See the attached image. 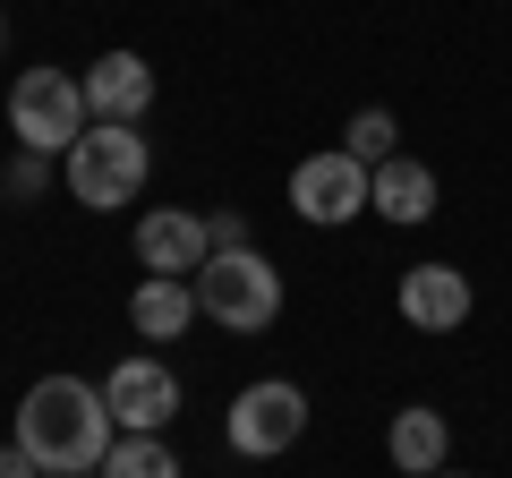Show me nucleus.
I'll list each match as a JSON object with an SVG mask.
<instances>
[{"label": "nucleus", "instance_id": "nucleus-1", "mask_svg": "<svg viewBox=\"0 0 512 478\" xmlns=\"http://www.w3.org/2000/svg\"><path fill=\"white\" fill-rule=\"evenodd\" d=\"M111 436H120V419H111L103 385H86V376H43L18 402V444L35 453V470H52V478L103 470Z\"/></svg>", "mask_w": 512, "mask_h": 478}, {"label": "nucleus", "instance_id": "nucleus-2", "mask_svg": "<svg viewBox=\"0 0 512 478\" xmlns=\"http://www.w3.org/2000/svg\"><path fill=\"white\" fill-rule=\"evenodd\" d=\"M69 197L86 214H111V205H137V188L154 180V146L137 137V120H94L69 154Z\"/></svg>", "mask_w": 512, "mask_h": 478}, {"label": "nucleus", "instance_id": "nucleus-3", "mask_svg": "<svg viewBox=\"0 0 512 478\" xmlns=\"http://www.w3.org/2000/svg\"><path fill=\"white\" fill-rule=\"evenodd\" d=\"M188 282H197V308L214 316V325H231V333H265L282 316V274L256 257V248H214Z\"/></svg>", "mask_w": 512, "mask_h": 478}, {"label": "nucleus", "instance_id": "nucleus-4", "mask_svg": "<svg viewBox=\"0 0 512 478\" xmlns=\"http://www.w3.org/2000/svg\"><path fill=\"white\" fill-rule=\"evenodd\" d=\"M86 86H77L69 69H18V86H9V129H18V146L35 154H69L77 137H86Z\"/></svg>", "mask_w": 512, "mask_h": 478}, {"label": "nucleus", "instance_id": "nucleus-5", "mask_svg": "<svg viewBox=\"0 0 512 478\" xmlns=\"http://www.w3.org/2000/svg\"><path fill=\"white\" fill-rule=\"evenodd\" d=\"M367 205H376V163H359L350 146L308 154V163L291 171V214H299V222H316V231H333V222L367 214Z\"/></svg>", "mask_w": 512, "mask_h": 478}, {"label": "nucleus", "instance_id": "nucleus-6", "mask_svg": "<svg viewBox=\"0 0 512 478\" xmlns=\"http://www.w3.org/2000/svg\"><path fill=\"white\" fill-rule=\"evenodd\" d=\"M299 436H308V393H299L291 376H265V385H248L231 402V453L274 461V453H291Z\"/></svg>", "mask_w": 512, "mask_h": 478}, {"label": "nucleus", "instance_id": "nucleus-7", "mask_svg": "<svg viewBox=\"0 0 512 478\" xmlns=\"http://www.w3.org/2000/svg\"><path fill=\"white\" fill-rule=\"evenodd\" d=\"M103 402H111V419H120L128 436H163V427L180 419V376H171L163 359H120V368L103 376Z\"/></svg>", "mask_w": 512, "mask_h": 478}, {"label": "nucleus", "instance_id": "nucleus-8", "mask_svg": "<svg viewBox=\"0 0 512 478\" xmlns=\"http://www.w3.org/2000/svg\"><path fill=\"white\" fill-rule=\"evenodd\" d=\"M205 257H214V231H205V214L154 205V214L137 222V265H146V274H197Z\"/></svg>", "mask_w": 512, "mask_h": 478}, {"label": "nucleus", "instance_id": "nucleus-9", "mask_svg": "<svg viewBox=\"0 0 512 478\" xmlns=\"http://www.w3.org/2000/svg\"><path fill=\"white\" fill-rule=\"evenodd\" d=\"M402 316L419 333H453V325H470V274L461 265H410L402 274Z\"/></svg>", "mask_w": 512, "mask_h": 478}, {"label": "nucleus", "instance_id": "nucleus-10", "mask_svg": "<svg viewBox=\"0 0 512 478\" xmlns=\"http://www.w3.org/2000/svg\"><path fill=\"white\" fill-rule=\"evenodd\" d=\"M146 103H154L146 52H103V60L86 69V111H94V120H137Z\"/></svg>", "mask_w": 512, "mask_h": 478}, {"label": "nucleus", "instance_id": "nucleus-11", "mask_svg": "<svg viewBox=\"0 0 512 478\" xmlns=\"http://www.w3.org/2000/svg\"><path fill=\"white\" fill-rule=\"evenodd\" d=\"M188 316H205L188 274H146V282H137V299H128V325L146 333V342H180Z\"/></svg>", "mask_w": 512, "mask_h": 478}, {"label": "nucleus", "instance_id": "nucleus-12", "mask_svg": "<svg viewBox=\"0 0 512 478\" xmlns=\"http://www.w3.org/2000/svg\"><path fill=\"white\" fill-rule=\"evenodd\" d=\"M384 453H393V470H402V478L444 470V453H453V427H444V410H427V402L393 410V436H384Z\"/></svg>", "mask_w": 512, "mask_h": 478}, {"label": "nucleus", "instance_id": "nucleus-13", "mask_svg": "<svg viewBox=\"0 0 512 478\" xmlns=\"http://www.w3.org/2000/svg\"><path fill=\"white\" fill-rule=\"evenodd\" d=\"M376 214L384 222H427V214H436V171L410 163V154L376 163Z\"/></svg>", "mask_w": 512, "mask_h": 478}, {"label": "nucleus", "instance_id": "nucleus-14", "mask_svg": "<svg viewBox=\"0 0 512 478\" xmlns=\"http://www.w3.org/2000/svg\"><path fill=\"white\" fill-rule=\"evenodd\" d=\"M103 478H180V461H171V444L163 436H111V453H103Z\"/></svg>", "mask_w": 512, "mask_h": 478}, {"label": "nucleus", "instance_id": "nucleus-15", "mask_svg": "<svg viewBox=\"0 0 512 478\" xmlns=\"http://www.w3.org/2000/svg\"><path fill=\"white\" fill-rule=\"evenodd\" d=\"M350 154H359V163H393V137H402V120H393V111L384 103H367V111H350Z\"/></svg>", "mask_w": 512, "mask_h": 478}, {"label": "nucleus", "instance_id": "nucleus-16", "mask_svg": "<svg viewBox=\"0 0 512 478\" xmlns=\"http://www.w3.org/2000/svg\"><path fill=\"white\" fill-rule=\"evenodd\" d=\"M43 180H52V154H35V146H26L18 163H9V188H18V197H35Z\"/></svg>", "mask_w": 512, "mask_h": 478}, {"label": "nucleus", "instance_id": "nucleus-17", "mask_svg": "<svg viewBox=\"0 0 512 478\" xmlns=\"http://www.w3.org/2000/svg\"><path fill=\"white\" fill-rule=\"evenodd\" d=\"M205 231H214V248H248V222L239 214H205Z\"/></svg>", "mask_w": 512, "mask_h": 478}, {"label": "nucleus", "instance_id": "nucleus-18", "mask_svg": "<svg viewBox=\"0 0 512 478\" xmlns=\"http://www.w3.org/2000/svg\"><path fill=\"white\" fill-rule=\"evenodd\" d=\"M0 478H35V453H26V444H9V453H0Z\"/></svg>", "mask_w": 512, "mask_h": 478}, {"label": "nucleus", "instance_id": "nucleus-19", "mask_svg": "<svg viewBox=\"0 0 512 478\" xmlns=\"http://www.w3.org/2000/svg\"><path fill=\"white\" fill-rule=\"evenodd\" d=\"M427 478H453V470H427Z\"/></svg>", "mask_w": 512, "mask_h": 478}, {"label": "nucleus", "instance_id": "nucleus-20", "mask_svg": "<svg viewBox=\"0 0 512 478\" xmlns=\"http://www.w3.org/2000/svg\"><path fill=\"white\" fill-rule=\"evenodd\" d=\"M0 43H9V26H0Z\"/></svg>", "mask_w": 512, "mask_h": 478}]
</instances>
